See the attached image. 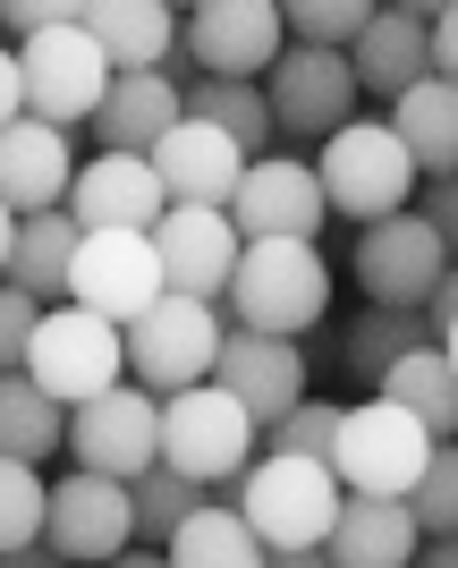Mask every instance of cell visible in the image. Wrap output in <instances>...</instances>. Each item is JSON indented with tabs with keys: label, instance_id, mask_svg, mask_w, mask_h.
<instances>
[{
	"label": "cell",
	"instance_id": "obj_25",
	"mask_svg": "<svg viewBox=\"0 0 458 568\" xmlns=\"http://www.w3.org/2000/svg\"><path fill=\"white\" fill-rule=\"evenodd\" d=\"M383 111H390V128H399V144H408L416 179H425V170H458V77L425 69L408 94H390Z\"/></svg>",
	"mask_w": 458,
	"mask_h": 568
},
{
	"label": "cell",
	"instance_id": "obj_33",
	"mask_svg": "<svg viewBox=\"0 0 458 568\" xmlns=\"http://www.w3.org/2000/svg\"><path fill=\"white\" fill-rule=\"evenodd\" d=\"M204 493H213V484H195V475H187V467H170V458L136 467V475H128V509H136V535H153V544H162V535L187 518Z\"/></svg>",
	"mask_w": 458,
	"mask_h": 568
},
{
	"label": "cell",
	"instance_id": "obj_34",
	"mask_svg": "<svg viewBox=\"0 0 458 568\" xmlns=\"http://www.w3.org/2000/svg\"><path fill=\"white\" fill-rule=\"evenodd\" d=\"M408 509H416V526H425V535L458 526V433L425 450V467H416V484H408Z\"/></svg>",
	"mask_w": 458,
	"mask_h": 568
},
{
	"label": "cell",
	"instance_id": "obj_40",
	"mask_svg": "<svg viewBox=\"0 0 458 568\" xmlns=\"http://www.w3.org/2000/svg\"><path fill=\"white\" fill-rule=\"evenodd\" d=\"M425 43H434V77H458V0H441L425 18Z\"/></svg>",
	"mask_w": 458,
	"mask_h": 568
},
{
	"label": "cell",
	"instance_id": "obj_11",
	"mask_svg": "<svg viewBox=\"0 0 458 568\" xmlns=\"http://www.w3.org/2000/svg\"><path fill=\"white\" fill-rule=\"evenodd\" d=\"M128 535H136L128 475L77 467V475H60V484H43V551L51 560H120Z\"/></svg>",
	"mask_w": 458,
	"mask_h": 568
},
{
	"label": "cell",
	"instance_id": "obj_4",
	"mask_svg": "<svg viewBox=\"0 0 458 568\" xmlns=\"http://www.w3.org/2000/svg\"><path fill=\"white\" fill-rule=\"evenodd\" d=\"M26 374L43 382L60 407L94 399V390H111V382L128 374V348H120V323L94 306H77V297H51L43 314H34V332H26Z\"/></svg>",
	"mask_w": 458,
	"mask_h": 568
},
{
	"label": "cell",
	"instance_id": "obj_24",
	"mask_svg": "<svg viewBox=\"0 0 458 568\" xmlns=\"http://www.w3.org/2000/svg\"><path fill=\"white\" fill-rule=\"evenodd\" d=\"M77 26L102 43L111 69H162L170 43H179V9L170 0H85Z\"/></svg>",
	"mask_w": 458,
	"mask_h": 568
},
{
	"label": "cell",
	"instance_id": "obj_31",
	"mask_svg": "<svg viewBox=\"0 0 458 568\" xmlns=\"http://www.w3.org/2000/svg\"><path fill=\"white\" fill-rule=\"evenodd\" d=\"M416 339H434V323H425V306H365L357 323H348V348H339V365L374 390L383 382V365L390 356H408Z\"/></svg>",
	"mask_w": 458,
	"mask_h": 568
},
{
	"label": "cell",
	"instance_id": "obj_12",
	"mask_svg": "<svg viewBox=\"0 0 458 568\" xmlns=\"http://www.w3.org/2000/svg\"><path fill=\"white\" fill-rule=\"evenodd\" d=\"M69 450L77 467H102V475H136L162 458V390H145V382H111V390H94V399L69 407Z\"/></svg>",
	"mask_w": 458,
	"mask_h": 568
},
{
	"label": "cell",
	"instance_id": "obj_36",
	"mask_svg": "<svg viewBox=\"0 0 458 568\" xmlns=\"http://www.w3.org/2000/svg\"><path fill=\"white\" fill-rule=\"evenodd\" d=\"M374 9L383 0H281V26H289V43H348Z\"/></svg>",
	"mask_w": 458,
	"mask_h": 568
},
{
	"label": "cell",
	"instance_id": "obj_44",
	"mask_svg": "<svg viewBox=\"0 0 458 568\" xmlns=\"http://www.w3.org/2000/svg\"><path fill=\"white\" fill-rule=\"evenodd\" d=\"M434 339H441V356H450V374H458V314H450V323H441Z\"/></svg>",
	"mask_w": 458,
	"mask_h": 568
},
{
	"label": "cell",
	"instance_id": "obj_9",
	"mask_svg": "<svg viewBox=\"0 0 458 568\" xmlns=\"http://www.w3.org/2000/svg\"><path fill=\"white\" fill-rule=\"evenodd\" d=\"M18 85H26V111L34 119H60V128H85V111L102 102L111 85V60L85 26H34L18 34Z\"/></svg>",
	"mask_w": 458,
	"mask_h": 568
},
{
	"label": "cell",
	"instance_id": "obj_23",
	"mask_svg": "<svg viewBox=\"0 0 458 568\" xmlns=\"http://www.w3.org/2000/svg\"><path fill=\"white\" fill-rule=\"evenodd\" d=\"M170 119H179V77L170 69H111V85H102V102L85 111V128H94V144L145 153Z\"/></svg>",
	"mask_w": 458,
	"mask_h": 568
},
{
	"label": "cell",
	"instance_id": "obj_22",
	"mask_svg": "<svg viewBox=\"0 0 458 568\" xmlns=\"http://www.w3.org/2000/svg\"><path fill=\"white\" fill-rule=\"evenodd\" d=\"M348 69H357V94H374V102H390V94H408L416 77L434 69V43H425V18H408V9H374V18L348 34Z\"/></svg>",
	"mask_w": 458,
	"mask_h": 568
},
{
	"label": "cell",
	"instance_id": "obj_42",
	"mask_svg": "<svg viewBox=\"0 0 458 568\" xmlns=\"http://www.w3.org/2000/svg\"><path fill=\"white\" fill-rule=\"evenodd\" d=\"M26 111V85H18V51L0 43V119H18Z\"/></svg>",
	"mask_w": 458,
	"mask_h": 568
},
{
	"label": "cell",
	"instance_id": "obj_45",
	"mask_svg": "<svg viewBox=\"0 0 458 568\" xmlns=\"http://www.w3.org/2000/svg\"><path fill=\"white\" fill-rule=\"evenodd\" d=\"M9 237H18V213H9V195H0V263H9Z\"/></svg>",
	"mask_w": 458,
	"mask_h": 568
},
{
	"label": "cell",
	"instance_id": "obj_38",
	"mask_svg": "<svg viewBox=\"0 0 458 568\" xmlns=\"http://www.w3.org/2000/svg\"><path fill=\"white\" fill-rule=\"evenodd\" d=\"M408 204H416V213H425V221H434L441 237H450V255H458V170H425Z\"/></svg>",
	"mask_w": 458,
	"mask_h": 568
},
{
	"label": "cell",
	"instance_id": "obj_13",
	"mask_svg": "<svg viewBox=\"0 0 458 568\" xmlns=\"http://www.w3.org/2000/svg\"><path fill=\"white\" fill-rule=\"evenodd\" d=\"M221 213L238 221V237H323V179H314V162H297V153H246L238 187H230V204Z\"/></svg>",
	"mask_w": 458,
	"mask_h": 568
},
{
	"label": "cell",
	"instance_id": "obj_37",
	"mask_svg": "<svg viewBox=\"0 0 458 568\" xmlns=\"http://www.w3.org/2000/svg\"><path fill=\"white\" fill-rule=\"evenodd\" d=\"M34 314H43V297H26L9 272H0V374L26 356V332H34Z\"/></svg>",
	"mask_w": 458,
	"mask_h": 568
},
{
	"label": "cell",
	"instance_id": "obj_16",
	"mask_svg": "<svg viewBox=\"0 0 458 568\" xmlns=\"http://www.w3.org/2000/svg\"><path fill=\"white\" fill-rule=\"evenodd\" d=\"M145 162H153L170 204H230V187H238V170H246V144L230 136V128H213V119L179 111L162 136L145 144Z\"/></svg>",
	"mask_w": 458,
	"mask_h": 568
},
{
	"label": "cell",
	"instance_id": "obj_3",
	"mask_svg": "<svg viewBox=\"0 0 458 568\" xmlns=\"http://www.w3.org/2000/svg\"><path fill=\"white\" fill-rule=\"evenodd\" d=\"M221 332L230 314L213 297H187V288H162L153 306H136L120 323V348H128V382L145 390H179V382H204L221 356Z\"/></svg>",
	"mask_w": 458,
	"mask_h": 568
},
{
	"label": "cell",
	"instance_id": "obj_30",
	"mask_svg": "<svg viewBox=\"0 0 458 568\" xmlns=\"http://www.w3.org/2000/svg\"><path fill=\"white\" fill-rule=\"evenodd\" d=\"M179 111L213 119V128H230V136L246 144V153H264L272 144V102H264V77H179Z\"/></svg>",
	"mask_w": 458,
	"mask_h": 568
},
{
	"label": "cell",
	"instance_id": "obj_26",
	"mask_svg": "<svg viewBox=\"0 0 458 568\" xmlns=\"http://www.w3.org/2000/svg\"><path fill=\"white\" fill-rule=\"evenodd\" d=\"M162 560L170 568H255L264 560V544H255V526L238 518V500H195L187 518L162 535Z\"/></svg>",
	"mask_w": 458,
	"mask_h": 568
},
{
	"label": "cell",
	"instance_id": "obj_21",
	"mask_svg": "<svg viewBox=\"0 0 458 568\" xmlns=\"http://www.w3.org/2000/svg\"><path fill=\"white\" fill-rule=\"evenodd\" d=\"M77 179V153H69V128L60 119H0V195H9V213H43L60 204Z\"/></svg>",
	"mask_w": 458,
	"mask_h": 568
},
{
	"label": "cell",
	"instance_id": "obj_10",
	"mask_svg": "<svg viewBox=\"0 0 458 568\" xmlns=\"http://www.w3.org/2000/svg\"><path fill=\"white\" fill-rule=\"evenodd\" d=\"M441 272H450V237L416 213V204L357 221V288L374 306H425V288H434Z\"/></svg>",
	"mask_w": 458,
	"mask_h": 568
},
{
	"label": "cell",
	"instance_id": "obj_27",
	"mask_svg": "<svg viewBox=\"0 0 458 568\" xmlns=\"http://www.w3.org/2000/svg\"><path fill=\"white\" fill-rule=\"evenodd\" d=\"M69 255H77V213L69 204H43V213H18V237H9V281L26 297H69Z\"/></svg>",
	"mask_w": 458,
	"mask_h": 568
},
{
	"label": "cell",
	"instance_id": "obj_14",
	"mask_svg": "<svg viewBox=\"0 0 458 568\" xmlns=\"http://www.w3.org/2000/svg\"><path fill=\"white\" fill-rule=\"evenodd\" d=\"M69 297L77 306L128 323L136 306L162 297V255H153V230H77L69 255Z\"/></svg>",
	"mask_w": 458,
	"mask_h": 568
},
{
	"label": "cell",
	"instance_id": "obj_39",
	"mask_svg": "<svg viewBox=\"0 0 458 568\" xmlns=\"http://www.w3.org/2000/svg\"><path fill=\"white\" fill-rule=\"evenodd\" d=\"M85 0H0V26L9 34H34V26H69Z\"/></svg>",
	"mask_w": 458,
	"mask_h": 568
},
{
	"label": "cell",
	"instance_id": "obj_18",
	"mask_svg": "<svg viewBox=\"0 0 458 568\" xmlns=\"http://www.w3.org/2000/svg\"><path fill=\"white\" fill-rule=\"evenodd\" d=\"M213 382H221V390H238L255 425H272L289 399H306V339L230 323V332H221V356H213Z\"/></svg>",
	"mask_w": 458,
	"mask_h": 568
},
{
	"label": "cell",
	"instance_id": "obj_20",
	"mask_svg": "<svg viewBox=\"0 0 458 568\" xmlns=\"http://www.w3.org/2000/svg\"><path fill=\"white\" fill-rule=\"evenodd\" d=\"M416 544H425V526H416L408 493H339L323 560H339V568H408Z\"/></svg>",
	"mask_w": 458,
	"mask_h": 568
},
{
	"label": "cell",
	"instance_id": "obj_28",
	"mask_svg": "<svg viewBox=\"0 0 458 568\" xmlns=\"http://www.w3.org/2000/svg\"><path fill=\"white\" fill-rule=\"evenodd\" d=\"M374 390L399 399L416 425L434 433V442H450V433H458V374H450V356H441V339H416L408 356H390Z\"/></svg>",
	"mask_w": 458,
	"mask_h": 568
},
{
	"label": "cell",
	"instance_id": "obj_19",
	"mask_svg": "<svg viewBox=\"0 0 458 568\" xmlns=\"http://www.w3.org/2000/svg\"><path fill=\"white\" fill-rule=\"evenodd\" d=\"M77 213V230H153L162 221V179H153L145 153H120V144H102L94 162H77L69 195H60Z\"/></svg>",
	"mask_w": 458,
	"mask_h": 568
},
{
	"label": "cell",
	"instance_id": "obj_43",
	"mask_svg": "<svg viewBox=\"0 0 458 568\" xmlns=\"http://www.w3.org/2000/svg\"><path fill=\"white\" fill-rule=\"evenodd\" d=\"M416 560H434V568H458V526H441V535H425V544H416Z\"/></svg>",
	"mask_w": 458,
	"mask_h": 568
},
{
	"label": "cell",
	"instance_id": "obj_35",
	"mask_svg": "<svg viewBox=\"0 0 458 568\" xmlns=\"http://www.w3.org/2000/svg\"><path fill=\"white\" fill-rule=\"evenodd\" d=\"M332 433H339V399H289L281 416L264 425L255 450H297V458H332Z\"/></svg>",
	"mask_w": 458,
	"mask_h": 568
},
{
	"label": "cell",
	"instance_id": "obj_6",
	"mask_svg": "<svg viewBox=\"0 0 458 568\" xmlns=\"http://www.w3.org/2000/svg\"><path fill=\"white\" fill-rule=\"evenodd\" d=\"M255 442H264V425H255L246 399H238V390H221L213 374L162 390V458H170V467H187L195 484H230V475L255 458Z\"/></svg>",
	"mask_w": 458,
	"mask_h": 568
},
{
	"label": "cell",
	"instance_id": "obj_32",
	"mask_svg": "<svg viewBox=\"0 0 458 568\" xmlns=\"http://www.w3.org/2000/svg\"><path fill=\"white\" fill-rule=\"evenodd\" d=\"M0 560L9 568L43 560V467L34 458H0Z\"/></svg>",
	"mask_w": 458,
	"mask_h": 568
},
{
	"label": "cell",
	"instance_id": "obj_47",
	"mask_svg": "<svg viewBox=\"0 0 458 568\" xmlns=\"http://www.w3.org/2000/svg\"><path fill=\"white\" fill-rule=\"evenodd\" d=\"M170 9H195V0H170Z\"/></svg>",
	"mask_w": 458,
	"mask_h": 568
},
{
	"label": "cell",
	"instance_id": "obj_7",
	"mask_svg": "<svg viewBox=\"0 0 458 568\" xmlns=\"http://www.w3.org/2000/svg\"><path fill=\"white\" fill-rule=\"evenodd\" d=\"M264 102H272V136L323 144L339 119H357V69L339 43H281L264 69Z\"/></svg>",
	"mask_w": 458,
	"mask_h": 568
},
{
	"label": "cell",
	"instance_id": "obj_8",
	"mask_svg": "<svg viewBox=\"0 0 458 568\" xmlns=\"http://www.w3.org/2000/svg\"><path fill=\"white\" fill-rule=\"evenodd\" d=\"M425 450H434V433L399 399H365V407H339L332 475H339V493H408Z\"/></svg>",
	"mask_w": 458,
	"mask_h": 568
},
{
	"label": "cell",
	"instance_id": "obj_5",
	"mask_svg": "<svg viewBox=\"0 0 458 568\" xmlns=\"http://www.w3.org/2000/svg\"><path fill=\"white\" fill-rule=\"evenodd\" d=\"M314 179H323V204L348 221H374V213H399L416 195V162L390 119H339L323 153H314Z\"/></svg>",
	"mask_w": 458,
	"mask_h": 568
},
{
	"label": "cell",
	"instance_id": "obj_2",
	"mask_svg": "<svg viewBox=\"0 0 458 568\" xmlns=\"http://www.w3.org/2000/svg\"><path fill=\"white\" fill-rule=\"evenodd\" d=\"M332 306V263L314 237H246L238 263H230V288H221V314L230 323H255V332H289L306 339Z\"/></svg>",
	"mask_w": 458,
	"mask_h": 568
},
{
	"label": "cell",
	"instance_id": "obj_29",
	"mask_svg": "<svg viewBox=\"0 0 458 568\" xmlns=\"http://www.w3.org/2000/svg\"><path fill=\"white\" fill-rule=\"evenodd\" d=\"M51 450H69V407L51 399L26 365H9L0 374V458H34L43 467Z\"/></svg>",
	"mask_w": 458,
	"mask_h": 568
},
{
	"label": "cell",
	"instance_id": "obj_46",
	"mask_svg": "<svg viewBox=\"0 0 458 568\" xmlns=\"http://www.w3.org/2000/svg\"><path fill=\"white\" fill-rule=\"evenodd\" d=\"M390 9H408V18H434L441 0H390Z\"/></svg>",
	"mask_w": 458,
	"mask_h": 568
},
{
	"label": "cell",
	"instance_id": "obj_1",
	"mask_svg": "<svg viewBox=\"0 0 458 568\" xmlns=\"http://www.w3.org/2000/svg\"><path fill=\"white\" fill-rule=\"evenodd\" d=\"M230 500H238V518L255 526L264 560H314L323 535H332V509H339V475H332V458L255 450L230 475Z\"/></svg>",
	"mask_w": 458,
	"mask_h": 568
},
{
	"label": "cell",
	"instance_id": "obj_17",
	"mask_svg": "<svg viewBox=\"0 0 458 568\" xmlns=\"http://www.w3.org/2000/svg\"><path fill=\"white\" fill-rule=\"evenodd\" d=\"M238 221L221 204H162L153 221V255H162V288H187V297H213L230 288V263H238Z\"/></svg>",
	"mask_w": 458,
	"mask_h": 568
},
{
	"label": "cell",
	"instance_id": "obj_15",
	"mask_svg": "<svg viewBox=\"0 0 458 568\" xmlns=\"http://www.w3.org/2000/svg\"><path fill=\"white\" fill-rule=\"evenodd\" d=\"M179 43L204 77H264L272 51L289 43V26H281V0H195Z\"/></svg>",
	"mask_w": 458,
	"mask_h": 568
},
{
	"label": "cell",
	"instance_id": "obj_41",
	"mask_svg": "<svg viewBox=\"0 0 458 568\" xmlns=\"http://www.w3.org/2000/svg\"><path fill=\"white\" fill-rule=\"evenodd\" d=\"M450 314H458V263H450V272H441L434 288H425V323H434V332H441V323H450Z\"/></svg>",
	"mask_w": 458,
	"mask_h": 568
}]
</instances>
